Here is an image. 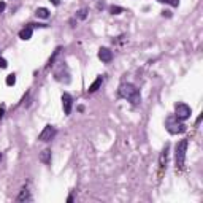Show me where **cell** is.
<instances>
[{
	"instance_id": "obj_11",
	"label": "cell",
	"mask_w": 203,
	"mask_h": 203,
	"mask_svg": "<svg viewBox=\"0 0 203 203\" xmlns=\"http://www.w3.org/2000/svg\"><path fill=\"white\" fill-rule=\"evenodd\" d=\"M168 149H170V146L165 144V149L162 151L160 154V167H167V160H168Z\"/></svg>"
},
{
	"instance_id": "obj_21",
	"label": "cell",
	"mask_w": 203,
	"mask_h": 203,
	"mask_svg": "<svg viewBox=\"0 0 203 203\" xmlns=\"http://www.w3.org/2000/svg\"><path fill=\"white\" fill-rule=\"evenodd\" d=\"M3 114H5V105H2V106H0V119L3 117Z\"/></svg>"
},
{
	"instance_id": "obj_3",
	"label": "cell",
	"mask_w": 203,
	"mask_h": 203,
	"mask_svg": "<svg viewBox=\"0 0 203 203\" xmlns=\"http://www.w3.org/2000/svg\"><path fill=\"white\" fill-rule=\"evenodd\" d=\"M186 151H187V140H181L176 144V152H174V164H176V170H181L184 167Z\"/></svg>"
},
{
	"instance_id": "obj_18",
	"label": "cell",
	"mask_w": 203,
	"mask_h": 203,
	"mask_svg": "<svg viewBox=\"0 0 203 203\" xmlns=\"http://www.w3.org/2000/svg\"><path fill=\"white\" fill-rule=\"evenodd\" d=\"M86 13H87L86 10H79V11H78V18H79V19H84V18H86Z\"/></svg>"
},
{
	"instance_id": "obj_9",
	"label": "cell",
	"mask_w": 203,
	"mask_h": 203,
	"mask_svg": "<svg viewBox=\"0 0 203 203\" xmlns=\"http://www.w3.org/2000/svg\"><path fill=\"white\" fill-rule=\"evenodd\" d=\"M102 83H103V78L102 76H99L95 81H94V83L89 86V89H87V92L89 94H92V92H95V90H99V87L102 86Z\"/></svg>"
},
{
	"instance_id": "obj_5",
	"label": "cell",
	"mask_w": 203,
	"mask_h": 203,
	"mask_svg": "<svg viewBox=\"0 0 203 203\" xmlns=\"http://www.w3.org/2000/svg\"><path fill=\"white\" fill-rule=\"evenodd\" d=\"M54 135H56V129H54L52 126H46L43 129V132L38 135V140L40 141H49L54 138Z\"/></svg>"
},
{
	"instance_id": "obj_22",
	"label": "cell",
	"mask_w": 203,
	"mask_h": 203,
	"mask_svg": "<svg viewBox=\"0 0 203 203\" xmlns=\"http://www.w3.org/2000/svg\"><path fill=\"white\" fill-rule=\"evenodd\" d=\"M49 2H52L54 5H59V3H60V2H59V0H49Z\"/></svg>"
},
{
	"instance_id": "obj_23",
	"label": "cell",
	"mask_w": 203,
	"mask_h": 203,
	"mask_svg": "<svg viewBox=\"0 0 203 203\" xmlns=\"http://www.w3.org/2000/svg\"><path fill=\"white\" fill-rule=\"evenodd\" d=\"M0 160H2V154H0Z\"/></svg>"
},
{
	"instance_id": "obj_10",
	"label": "cell",
	"mask_w": 203,
	"mask_h": 203,
	"mask_svg": "<svg viewBox=\"0 0 203 203\" xmlns=\"http://www.w3.org/2000/svg\"><path fill=\"white\" fill-rule=\"evenodd\" d=\"M40 162H43V164H51V151L49 149H45L40 152Z\"/></svg>"
},
{
	"instance_id": "obj_7",
	"label": "cell",
	"mask_w": 203,
	"mask_h": 203,
	"mask_svg": "<svg viewBox=\"0 0 203 203\" xmlns=\"http://www.w3.org/2000/svg\"><path fill=\"white\" fill-rule=\"evenodd\" d=\"M99 59L105 64H110L113 60V52L108 49V48H100L99 49Z\"/></svg>"
},
{
	"instance_id": "obj_20",
	"label": "cell",
	"mask_w": 203,
	"mask_h": 203,
	"mask_svg": "<svg viewBox=\"0 0 203 203\" xmlns=\"http://www.w3.org/2000/svg\"><path fill=\"white\" fill-rule=\"evenodd\" d=\"M5 8H7V3L3 2V0H0V13H3Z\"/></svg>"
},
{
	"instance_id": "obj_6",
	"label": "cell",
	"mask_w": 203,
	"mask_h": 203,
	"mask_svg": "<svg viewBox=\"0 0 203 203\" xmlns=\"http://www.w3.org/2000/svg\"><path fill=\"white\" fill-rule=\"evenodd\" d=\"M62 106H64V113H65V114H70V113H72L73 99H72L70 94H67V92L62 94Z\"/></svg>"
},
{
	"instance_id": "obj_17",
	"label": "cell",
	"mask_w": 203,
	"mask_h": 203,
	"mask_svg": "<svg viewBox=\"0 0 203 203\" xmlns=\"http://www.w3.org/2000/svg\"><path fill=\"white\" fill-rule=\"evenodd\" d=\"M159 2H162V3H170V5H173V7H178V5H179V0H159Z\"/></svg>"
},
{
	"instance_id": "obj_1",
	"label": "cell",
	"mask_w": 203,
	"mask_h": 203,
	"mask_svg": "<svg viewBox=\"0 0 203 203\" xmlns=\"http://www.w3.org/2000/svg\"><path fill=\"white\" fill-rule=\"evenodd\" d=\"M119 95L127 99L132 105H138L141 100L140 90L137 89V86H133L132 83H122L119 86Z\"/></svg>"
},
{
	"instance_id": "obj_4",
	"label": "cell",
	"mask_w": 203,
	"mask_h": 203,
	"mask_svg": "<svg viewBox=\"0 0 203 203\" xmlns=\"http://www.w3.org/2000/svg\"><path fill=\"white\" fill-rule=\"evenodd\" d=\"M174 116H176L179 121L189 119V117H191V106L183 103V102L174 103Z\"/></svg>"
},
{
	"instance_id": "obj_2",
	"label": "cell",
	"mask_w": 203,
	"mask_h": 203,
	"mask_svg": "<svg viewBox=\"0 0 203 203\" xmlns=\"http://www.w3.org/2000/svg\"><path fill=\"white\" fill-rule=\"evenodd\" d=\"M167 130H168L170 133H173V135L184 133V132L187 130V126L173 114V116H168V117H167Z\"/></svg>"
},
{
	"instance_id": "obj_14",
	"label": "cell",
	"mask_w": 203,
	"mask_h": 203,
	"mask_svg": "<svg viewBox=\"0 0 203 203\" xmlns=\"http://www.w3.org/2000/svg\"><path fill=\"white\" fill-rule=\"evenodd\" d=\"M110 13H111V15H121V13H124V8H121L117 5H111L110 7Z\"/></svg>"
},
{
	"instance_id": "obj_16",
	"label": "cell",
	"mask_w": 203,
	"mask_h": 203,
	"mask_svg": "<svg viewBox=\"0 0 203 203\" xmlns=\"http://www.w3.org/2000/svg\"><path fill=\"white\" fill-rule=\"evenodd\" d=\"M59 52H60V48H57L56 51H54V54H52V56H51V59H49V64H48L49 67H51V65H54V60H56V57L59 56Z\"/></svg>"
},
{
	"instance_id": "obj_12",
	"label": "cell",
	"mask_w": 203,
	"mask_h": 203,
	"mask_svg": "<svg viewBox=\"0 0 203 203\" xmlns=\"http://www.w3.org/2000/svg\"><path fill=\"white\" fill-rule=\"evenodd\" d=\"M35 15H37V18L48 19V18H49V10H48V8H43V7H40V8H37Z\"/></svg>"
},
{
	"instance_id": "obj_13",
	"label": "cell",
	"mask_w": 203,
	"mask_h": 203,
	"mask_svg": "<svg viewBox=\"0 0 203 203\" xmlns=\"http://www.w3.org/2000/svg\"><path fill=\"white\" fill-rule=\"evenodd\" d=\"M29 201V200H32V197H30V192H29V189H22V191H21V194L18 195V201Z\"/></svg>"
},
{
	"instance_id": "obj_19",
	"label": "cell",
	"mask_w": 203,
	"mask_h": 203,
	"mask_svg": "<svg viewBox=\"0 0 203 203\" xmlns=\"http://www.w3.org/2000/svg\"><path fill=\"white\" fill-rule=\"evenodd\" d=\"M7 67H8V62L3 57H0V68H7Z\"/></svg>"
},
{
	"instance_id": "obj_8",
	"label": "cell",
	"mask_w": 203,
	"mask_h": 203,
	"mask_svg": "<svg viewBox=\"0 0 203 203\" xmlns=\"http://www.w3.org/2000/svg\"><path fill=\"white\" fill-rule=\"evenodd\" d=\"M19 38L21 40H30L32 38V25H27L19 32Z\"/></svg>"
},
{
	"instance_id": "obj_15",
	"label": "cell",
	"mask_w": 203,
	"mask_h": 203,
	"mask_svg": "<svg viewBox=\"0 0 203 203\" xmlns=\"http://www.w3.org/2000/svg\"><path fill=\"white\" fill-rule=\"evenodd\" d=\"M16 84V75H8L7 76V86H15Z\"/></svg>"
}]
</instances>
